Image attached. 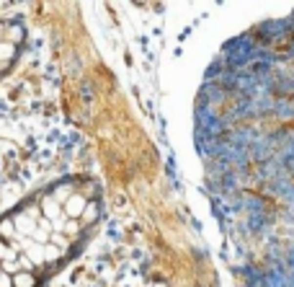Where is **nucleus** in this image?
Wrapping results in <instances>:
<instances>
[{
	"label": "nucleus",
	"mask_w": 294,
	"mask_h": 287,
	"mask_svg": "<svg viewBox=\"0 0 294 287\" xmlns=\"http://www.w3.org/2000/svg\"><path fill=\"white\" fill-rule=\"evenodd\" d=\"M88 199L83 194H72L70 199L65 202V215L67 218H83V215H85V210H88Z\"/></svg>",
	"instance_id": "obj_1"
},
{
	"label": "nucleus",
	"mask_w": 294,
	"mask_h": 287,
	"mask_svg": "<svg viewBox=\"0 0 294 287\" xmlns=\"http://www.w3.org/2000/svg\"><path fill=\"white\" fill-rule=\"evenodd\" d=\"M42 215L47 220H57V218H62L65 215V207H60V202L54 199V197H47V199H42Z\"/></svg>",
	"instance_id": "obj_2"
},
{
	"label": "nucleus",
	"mask_w": 294,
	"mask_h": 287,
	"mask_svg": "<svg viewBox=\"0 0 294 287\" xmlns=\"http://www.w3.org/2000/svg\"><path fill=\"white\" fill-rule=\"evenodd\" d=\"M34 274L31 272H18L16 277H13V287H34Z\"/></svg>",
	"instance_id": "obj_3"
},
{
	"label": "nucleus",
	"mask_w": 294,
	"mask_h": 287,
	"mask_svg": "<svg viewBox=\"0 0 294 287\" xmlns=\"http://www.w3.org/2000/svg\"><path fill=\"white\" fill-rule=\"evenodd\" d=\"M16 55V44H11V42H0V62H8Z\"/></svg>",
	"instance_id": "obj_4"
},
{
	"label": "nucleus",
	"mask_w": 294,
	"mask_h": 287,
	"mask_svg": "<svg viewBox=\"0 0 294 287\" xmlns=\"http://www.w3.org/2000/svg\"><path fill=\"white\" fill-rule=\"evenodd\" d=\"M0 272L16 277L18 272H23V269H21V264H18V262H13V259H11V262H0Z\"/></svg>",
	"instance_id": "obj_5"
},
{
	"label": "nucleus",
	"mask_w": 294,
	"mask_h": 287,
	"mask_svg": "<svg viewBox=\"0 0 294 287\" xmlns=\"http://www.w3.org/2000/svg\"><path fill=\"white\" fill-rule=\"evenodd\" d=\"M52 246H57L60 251H65L67 246H70V238L65 236V233H52V241H49Z\"/></svg>",
	"instance_id": "obj_6"
},
{
	"label": "nucleus",
	"mask_w": 294,
	"mask_h": 287,
	"mask_svg": "<svg viewBox=\"0 0 294 287\" xmlns=\"http://www.w3.org/2000/svg\"><path fill=\"white\" fill-rule=\"evenodd\" d=\"M60 256H62V251L57 246H52V243L44 246V259H47V262H60Z\"/></svg>",
	"instance_id": "obj_7"
},
{
	"label": "nucleus",
	"mask_w": 294,
	"mask_h": 287,
	"mask_svg": "<svg viewBox=\"0 0 294 287\" xmlns=\"http://www.w3.org/2000/svg\"><path fill=\"white\" fill-rule=\"evenodd\" d=\"M0 233H3L5 238H11V241H13V238H16V233H18V230H16V222H13V220H5L3 225H0Z\"/></svg>",
	"instance_id": "obj_8"
},
{
	"label": "nucleus",
	"mask_w": 294,
	"mask_h": 287,
	"mask_svg": "<svg viewBox=\"0 0 294 287\" xmlns=\"http://www.w3.org/2000/svg\"><path fill=\"white\" fill-rule=\"evenodd\" d=\"M13 256H16V251L11 248V243H3V241H0V262H11Z\"/></svg>",
	"instance_id": "obj_9"
},
{
	"label": "nucleus",
	"mask_w": 294,
	"mask_h": 287,
	"mask_svg": "<svg viewBox=\"0 0 294 287\" xmlns=\"http://www.w3.org/2000/svg\"><path fill=\"white\" fill-rule=\"evenodd\" d=\"M21 39H23V31L18 29V26H13V29H8V37H5V42L16 44V42H21Z\"/></svg>",
	"instance_id": "obj_10"
},
{
	"label": "nucleus",
	"mask_w": 294,
	"mask_h": 287,
	"mask_svg": "<svg viewBox=\"0 0 294 287\" xmlns=\"http://www.w3.org/2000/svg\"><path fill=\"white\" fill-rule=\"evenodd\" d=\"M70 197H72V189H70V186H60V189H57V202L65 204Z\"/></svg>",
	"instance_id": "obj_11"
},
{
	"label": "nucleus",
	"mask_w": 294,
	"mask_h": 287,
	"mask_svg": "<svg viewBox=\"0 0 294 287\" xmlns=\"http://www.w3.org/2000/svg\"><path fill=\"white\" fill-rule=\"evenodd\" d=\"M96 210H98V207H96L93 202H90V204H88V210H85V215H83V220H85V222H93V218H96Z\"/></svg>",
	"instance_id": "obj_12"
},
{
	"label": "nucleus",
	"mask_w": 294,
	"mask_h": 287,
	"mask_svg": "<svg viewBox=\"0 0 294 287\" xmlns=\"http://www.w3.org/2000/svg\"><path fill=\"white\" fill-rule=\"evenodd\" d=\"M18 264H21V269H23V272H31V269H34V262H31V259L29 256H21V259H18Z\"/></svg>",
	"instance_id": "obj_13"
},
{
	"label": "nucleus",
	"mask_w": 294,
	"mask_h": 287,
	"mask_svg": "<svg viewBox=\"0 0 294 287\" xmlns=\"http://www.w3.org/2000/svg\"><path fill=\"white\" fill-rule=\"evenodd\" d=\"M78 230H80V225H78L75 220H70V222H67V228H65V236H75Z\"/></svg>",
	"instance_id": "obj_14"
},
{
	"label": "nucleus",
	"mask_w": 294,
	"mask_h": 287,
	"mask_svg": "<svg viewBox=\"0 0 294 287\" xmlns=\"http://www.w3.org/2000/svg\"><path fill=\"white\" fill-rule=\"evenodd\" d=\"M0 287H13V277L11 274H0Z\"/></svg>",
	"instance_id": "obj_15"
},
{
	"label": "nucleus",
	"mask_w": 294,
	"mask_h": 287,
	"mask_svg": "<svg viewBox=\"0 0 294 287\" xmlns=\"http://www.w3.org/2000/svg\"><path fill=\"white\" fill-rule=\"evenodd\" d=\"M3 67H5V62H0V70H3Z\"/></svg>",
	"instance_id": "obj_16"
},
{
	"label": "nucleus",
	"mask_w": 294,
	"mask_h": 287,
	"mask_svg": "<svg viewBox=\"0 0 294 287\" xmlns=\"http://www.w3.org/2000/svg\"><path fill=\"white\" fill-rule=\"evenodd\" d=\"M0 274H3V272H0Z\"/></svg>",
	"instance_id": "obj_17"
}]
</instances>
